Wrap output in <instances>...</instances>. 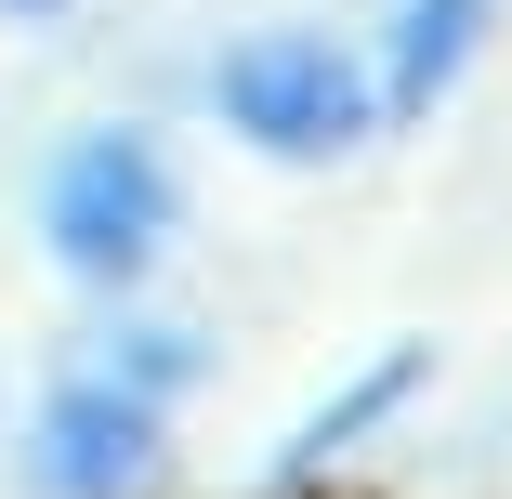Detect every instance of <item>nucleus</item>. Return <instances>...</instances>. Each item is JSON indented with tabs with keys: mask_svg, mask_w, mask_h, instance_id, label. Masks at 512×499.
<instances>
[{
	"mask_svg": "<svg viewBox=\"0 0 512 499\" xmlns=\"http://www.w3.org/2000/svg\"><path fill=\"white\" fill-rule=\"evenodd\" d=\"M27 473H40L53 499H132V486L158 473V394H132L119 368L66 381L53 408H40V447H27Z\"/></svg>",
	"mask_w": 512,
	"mask_h": 499,
	"instance_id": "obj_3",
	"label": "nucleus"
},
{
	"mask_svg": "<svg viewBox=\"0 0 512 499\" xmlns=\"http://www.w3.org/2000/svg\"><path fill=\"white\" fill-rule=\"evenodd\" d=\"M211 106H224V132L263 145V158H342V145H368L381 92H368V66H355L342 40L263 27V40H237V53L211 66Z\"/></svg>",
	"mask_w": 512,
	"mask_h": 499,
	"instance_id": "obj_1",
	"label": "nucleus"
},
{
	"mask_svg": "<svg viewBox=\"0 0 512 499\" xmlns=\"http://www.w3.org/2000/svg\"><path fill=\"white\" fill-rule=\"evenodd\" d=\"M473 53H486V0H407V14H394V53H381V79H368L381 119H434Z\"/></svg>",
	"mask_w": 512,
	"mask_h": 499,
	"instance_id": "obj_5",
	"label": "nucleus"
},
{
	"mask_svg": "<svg viewBox=\"0 0 512 499\" xmlns=\"http://www.w3.org/2000/svg\"><path fill=\"white\" fill-rule=\"evenodd\" d=\"M171 211H184V197H171V171H158L145 132H79V145L40 171V237H53V263L92 276V289H132V276L158 263Z\"/></svg>",
	"mask_w": 512,
	"mask_h": 499,
	"instance_id": "obj_2",
	"label": "nucleus"
},
{
	"mask_svg": "<svg viewBox=\"0 0 512 499\" xmlns=\"http://www.w3.org/2000/svg\"><path fill=\"white\" fill-rule=\"evenodd\" d=\"M197 368H211V342H197V329H119V381H132V394L197 381Z\"/></svg>",
	"mask_w": 512,
	"mask_h": 499,
	"instance_id": "obj_6",
	"label": "nucleus"
},
{
	"mask_svg": "<svg viewBox=\"0 0 512 499\" xmlns=\"http://www.w3.org/2000/svg\"><path fill=\"white\" fill-rule=\"evenodd\" d=\"M0 14H66V0H0Z\"/></svg>",
	"mask_w": 512,
	"mask_h": 499,
	"instance_id": "obj_7",
	"label": "nucleus"
},
{
	"mask_svg": "<svg viewBox=\"0 0 512 499\" xmlns=\"http://www.w3.org/2000/svg\"><path fill=\"white\" fill-rule=\"evenodd\" d=\"M421 381H434V342H394V355H368V368L329 394V408H316V421H302V434L263 460V486H302V473H329V460H342V447H368V434H381V421H394Z\"/></svg>",
	"mask_w": 512,
	"mask_h": 499,
	"instance_id": "obj_4",
	"label": "nucleus"
}]
</instances>
